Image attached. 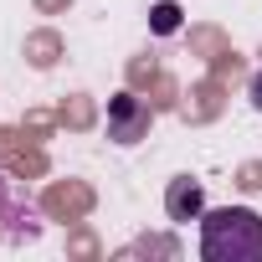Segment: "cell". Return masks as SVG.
I'll return each instance as SVG.
<instances>
[{"mask_svg":"<svg viewBox=\"0 0 262 262\" xmlns=\"http://www.w3.org/2000/svg\"><path fill=\"white\" fill-rule=\"evenodd\" d=\"M165 211H170V221H201V216H206V190H201V180L175 175L170 190H165Z\"/></svg>","mask_w":262,"mask_h":262,"instance_id":"cell-3","label":"cell"},{"mask_svg":"<svg viewBox=\"0 0 262 262\" xmlns=\"http://www.w3.org/2000/svg\"><path fill=\"white\" fill-rule=\"evenodd\" d=\"M206 262H262V216L252 206H216L201 216Z\"/></svg>","mask_w":262,"mask_h":262,"instance_id":"cell-1","label":"cell"},{"mask_svg":"<svg viewBox=\"0 0 262 262\" xmlns=\"http://www.w3.org/2000/svg\"><path fill=\"white\" fill-rule=\"evenodd\" d=\"M144 134H149V108H144L134 93L108 98V139H113V144H139Z\"/></svg>","mask_w":262,"mask_h":262,"instance_id":"cell-2","label":"cell"},{"mask_svg":"<svg viewBox=\"0 0 262 262\" xmlns=\"http://www.w3.org/2000/svg\"><path fill=\"white\" fill-rule=\"evenodd\" d=\"M252 108H257V113H262V72H257V77H252Z\"/></svg>","mask_w":262,"mask_h":262,"instance_id":"cell-5","label":"cell"},{"mask_svg":"<svg viewBox=\"0 0 262 262\" xmlns=\"http://www.w3.org/2000/svg\"><path fill=\"white\" fill-rule=\"evenodd\" d=\"M180 26V6H160L155 11V31H175Z\"/></svg>","mask_w":262,"mask_h":262,"instance_id":"cell-4","label":"cell"}]
</instances>
